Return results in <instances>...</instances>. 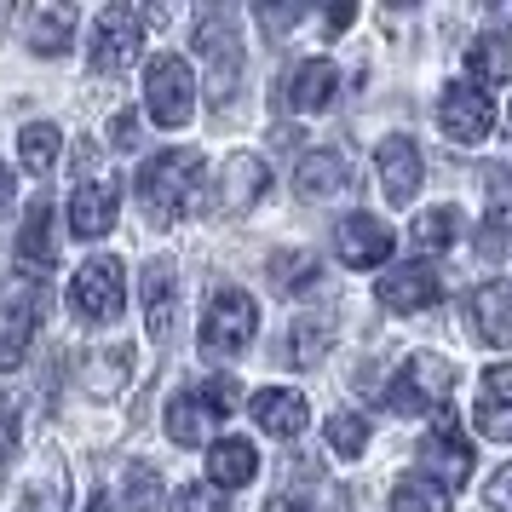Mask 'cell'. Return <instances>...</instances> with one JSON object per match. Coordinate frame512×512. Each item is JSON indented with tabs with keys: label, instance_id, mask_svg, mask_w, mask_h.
Returning <instances> with one entry per match:
<instances>
[{
	"label": "cell",
	"instance_id": "6da1fadb",
	"mask_svg": "<svg viewBox=\"0 0 512 512\" xmlns=\"http://www.w3.org/2000/svg\"><path fill=\"white\" fill-rule=\"evenodd\" d=\"M196 179H202V156H196V150H162V156H150L144 173H139V208H144V219H150L156 231L173 225V219L190 208Z\"/></svg>",
	"mask_w": 512,
	"mask_h": 512
},
{
	"label": "cell",
	"instance_id": "7a4b0ae2",
	"mask_svg": "<svg viewBox=\"0 0 512 512\" xmlns=\"http://www.w3.org/2000/svg\"><path fill=\"white\" fill-rule=\"evenodd\" d=\"M254 328H259V305L254 294H242V288H219L202 311V334H196V346L208 363H231L242 351L254 346Z\"/></svg>",
	"mask_w": 512,
	"mask_h": 512
},
{
	"label": "cell",
	"instance_id": "3957f363",
	"mask_svg": "<svg viewBox=\"0 0 512 512\" xmlns=\"http://www.w3.org/2000/svg\"><path fill=\"white\" fill-rule=\"evenodd\" d=\"M47 311L41 277H6L0 282V369H18L35 346V328Z\"/></svg>",
	"mask_w": 512,
	"mask_h": 512
},
{
	"label": "cell",
	"instance_id": "277c9868",
	"mask_svg": "<svg viewBox=\"0 0 512 512\" xmlns=\"http://www.w3.org/2000/svg\"><path fill=\"white\" fill-rule=\"evenodd\" d=\"M236 403V386L231 380H208V386H196V392H179L173 403H167V438L185 443V449H196V443H219V426H225V415H231Z\"/></svg>",
	"mask_w": 512,
	"mask_h": 512
},
{
	"label": "cell",
	"instance_id": "5b68a950",
	"mask_svg": "<svg viewBox=\"0 0 512 512\" xmlns=\"http://www.w3.org/2000/svg\"><path fill=\"white\" fill-rule=\"evenodd\" d=\"M121 305H127V271H121V259L98 254V259H87V265L70 277V311H75V323H87V328L116 323Z\"/></svg>",
	"mask_w": 512,
	"mask_h": 512
},
{
	"label": "cell",
	"instance_id": "8992f818",
	"mask_svg": "<svg viewBox=\"0 0 512 512\" xmlns=\"http://www.w3.org/2000/svg\"><path fill=\"white\" fill-rule=\"evenodd\" d=\"M449 397H455V369H449L443 357H432V351H415V357L397 369L386 403H392L397 415H432V409L443 415Z\"/></svg>",
	"mask_w": 512,
	"mask_h": 512
},
{
	"label": "cell",
	"instance_id": "52a82bcc",
	"mask_svg": "<svg viewBox=\"0 0 512 512\" xmlns=\"http://www.w3.org/2000/svg\"><path fill=\"white\" fill-rule=\"evenodd\" d=\"M144 104H150V121L156 127H185L196 116V75H190L185 58H150V70H144Z\"/></svg>",
	"mask_w": 512,
	"mask_h": 512
},
{
	"label": "cell",
	"instance_id": "ba28073f",
	"mask_svg": "<svg viewBox=\"0 0 512 512\" xmlns=\"http://www.w3.org/2000/svg\"><path fill=\"white\" fill-rule=\"evenodd\" d=\"M139 47H144V18L139 12H133V6H104L98 24H93V35H87V58H93V70L98 75L133 70Z\"/></svg>",
	"mask_w": 512,
	"mask_h": 512
},
{
	"label": "cell",
	"instance_id": "9c48e42d",
	"mask_svg": "<svg viewBox=\"0 0 512 512\" xmlns=\"http://www.w3.org/2000/svg\"><path fill=\"white\" fill-rule=\"evenodd\" d=\"M196 47H202V58H208L213 70V104H225L236 87V75H242V35H236V12H202V24H196Z\"/></svg>",
	"mask_w": 512,
	"mask_h": 512
},
{
	"label": "cell",
	"instance_id": "30bf717a",
	"mask_svg": "<svg viewBox=\"0 0 512 512\" xmlns=\"http://www.w3.org/2000/svg\"><path fill=\"white\" fill-rule=\"evenodd\" d=\"M438 127L449 133V144L489 139V127H495V98H489L478 81H455L438 104Z\"/></svg>",
	"mask_w": 512,
	"mask_h": 512
},
{
	"label": "cell",
	"instance_id": "8fae6325",
	"mask_svg": "<svg viewBox=\"0 0 512 512\" xmlns=\"http://www.w3.org/2000/svg\"><path fill=\"white\" fill-rule=\"evenodd\" d=\"M420 461H426V472H438V484L449 489H461L466 478H472V443H466V432H461V420L455 415H438L432 426H426V438H420Z\"/></svg>",
	"mask_w": 512,
	"mask_h": 512
},
{
	"label": "cell",
	"instance_id": "7c38bea8",
	"mask_svg": "<svg viewBox=\"0 0 512 512\" xmlns=\"http://www.w3.org/2000/svg\"><path fill=\"white\" fill-rule=\"evenodd\" d=\"M334 254H340V265H351V271L386 265V259H392V231H386L374 213H346V219L334 225Z\"/></svg>",
	"mask_w": 512,
	"mask_h": 512
},
{
	"label": "cell",
	"instance_id": "4fadbf2b",
	"mask_svg": "<svg viewBox=\"0 0 512 512\" xmlns=\"http://www.w3.org/2000/svg\"><path fill=\"white\" fill-rule=\"evenodd\" d=\"M374 167H380V190H386V202H392V208H409V196H415L420 179H426V162H420L415 139H403V133L380 139Z\"/></svg>",
	"mask_w": 512,
	"mask_h": 512
},
{
	"label": "cell",
	"instance_id": "5bb4252c",
	"mask_svg": "<svg viewBox=\"0 0 512 512\" xmlns=\"http://www.w3.org/2000/svg\"><path fill=\"white\" fill-rule=\"evenodd\" d=\"M116 213H121V190L116 179H81L70 196V231L81 236V242H98V236L116 231Z\"/></svg>",
	"mask_w": 512,
	"mask_h": 512
},
{
	"label": "cell",
	"instance_id": "9a60e30c",
	"mask_svg": "<svg viewBox=\"0 0 512 512\" xmlns=\"http://www.w3.org/2000/svg\"><path fill=\"white\" fill-rule=\"evenodd\" d=\"M443 300V277L432 271V265H397V271H386L380 277V305L386 311H432V305Z\"/></svg>",
	"mask_w": 512,
	"mask_h": 512
},
{
	"label": "cell",
	"instance_id": "2e32d148",
	"mask_svg": "<svg viewBox=\"0 0 512 512\" xmlns=\"http://www.w3.org/2000/svg\"><path fill=\"white\" fill-rule=\"evenodd\" d=\"M139 300H144V323H150V334H156V340H167V334H173V323H179V271H173L167 259L144 265Z\"/></svg>",
	"mask_w": 512,
	"mask_h": 512
},
{
	"label": "cell",
	"instance_id": "e0dca14e",
	"mask_svg": "<svg viewBox=\"0 0 512 512\" xmlns=\"http://www.w3.org/2000/svg\"><path fill=\"white\" fill-rule=\"evenodd\" d=\"M254 420L259 432H271V438H300L305 420H311V409H305L300 392H288V386H265V392H254Z\"/></svg>",
	"mask_w": 512,
	"mask_h": 512
},
{
	"label": "cell",
	"instance_id": "ac0fdd59",
	"mask_svg": "<svg viewBox=\"0 0 512 512\" xmlns=\"http://www.w3.org/2000/svg\"><path fill=\"white\" fill-rule=\"evenodd\" d=\"M351 185V162L340 150H317V156H305L300 173H294V190H300L305 202H328V196H340Z\"/></svg>",
	"mask_w": 512,
	"mask_h": 512
},
{
	"label": "cell",
	"instance_id": "d6986e66",
	"mask_svg": "<svg viewBox=\"0 0 512 512\" xmlns=\"http://www.w3.org/2000/svg\"><path fill=\"white\" fill-rule=\"evenodd\" d=\"M472 323H478V340L512 346V282H484L472 294Z\"/></svg>",
	"mask_w": 512,
	"mask_h": 512
},
{
	"label": "cell",
	"instance_id": "ffe728a7",
	"mask_svg": "<svg viewBox=\"0 0 512 512\" xmlns=\"http://www.w3.org/2000/svg\"><path fill=\"white\" fill-rule=\"evenodd\" d=\"M254 472H259V455H254V443L248 438H219L208 449L213 489H242V484H254Z\"/></svg>",
	"mask_w": 512,
	"mask_h": 512
},
{
	"label": "cell",
	"instance_id": "44dd1931",
	"mask_svg": "<svg viewBox=\"0 0 512 512\" xmlns=\"http://www.w3.org/2000/svg\"><path fill=\"white\" fill-rule=\"evenodd\" d=\"M18 259H24L29 271H52V259H58V242H52V202L47 196L29 202L24 231H18Z\"/></svg>",
	"mask_w": 512,
	"mask_h": 512
},
{
	"label": "cell",
	"instance_id": "7402d4cb",
	"mask_svg": "<svg viewBox=\"0 0 512 512\" xmlns=\"http://www.w3.org/2000/svg\"><path fill=\"white\" fill-rule=\"evenodd\" d=\"M334 87H340L334 64H328V58H311V64H300L294 81H288V104H294L300 116H317V110L334 104Z\"/></svg>",
	"mask_w": 512,
	"mask_h": 512
},
{
	"label": "cell",
	"instance_id": "603a6c76",
	"mask_svg": "<svg viewBox=\"0 0 512 512\" xmlns=\"http://www.w3.org/2000/svg\"><path fill=\"white\" fill-rule=\"evenodd\" d=\"M265 185H271V167L259 156H231L225 162V213H248L265 196Z\"/></svg>",
	"mask_w": 512,
	"mask_h": 512
},
{
	"label": "cell",
	"instance_id": "cb8c5ba5",
	"mask_svg": "<svg viewBox=\"0 0 512 512\" xmlns=\"http://www.w3.org/2000/svg\"><path fill=\"white\" fill-rule=\"evenodd\" d=\"M75 24H81V12L75 6H41L35 18H29V47L58 58V52L75 47Z\"/></svg>",
	"mask_w": 512,
	"mask_h": 512
},
{
	"label": "cell",
	"instance_id": "d4e9b609",
	"mask_svg": "<svg viewBox=\"0 0 512 512\" xmlns=\"http://www.w3.org/2000/svg\"><path fill=\"white\" fill-rule=\"evenodd\" d=\"M392 512H449V489L426 472H409L392 484Z\"/></svg>",
	"mask_w": 512,
	"mask_h": 512
},
{
	"label": "cell",
	"instance_id": "484cf974",
	"mask_svg": "<svg viewBox=\"0 0 512 512\" xmlns=\"http://www.w3.org/2000/svg\"><path fill=\"white\" fill-rule=\"evenodd\" d=\"M58 144H64V133H58L52 121H29L24 133H18V162H24L29 173H52V167H58Z\"/></svg>",
	"mask_w": 512,
	"mask_h": 512
},
{
	"label": "cell",
	"instance_id": "4316f807",
	"mask_svg": "<svg viewBox=\"0 0 512 512\" xmlns=\"http://www.w3.org/2000/svg\"><path fill=\"white\" fill-rule=\"evenodd\" d=\"M162 507V472L150 461H133L121 472V512H156Z\"/></svg>",
	"mask_w": 512,
	"mask_h": 512
},
{
	"label": "cell",
	"instance_id": "83f0119b",
	"mask_svg": "<svg viewBox=\"0 0 512 512\" xmlns=\"http://www.w3.org/2000/svg\"><path fill=\"white\" fill-rule=\"evenodd\" d=\"M409 236H415V248H426V254H443V248H455V236H461V213L426 208L415 225H409Z\"/></svg>",
	"mask_w": 512,
	"mask_h": 512
},
{
	"label": "cell",
	"instance_id": "f1b7e54d",
	"mask_svg": "<svg viewBox=\"0 0 512 512\" xmlns=\"http://www.w3.org/2000/svg\"><path fill=\"white\" fill-rule=\"evenodd\" d=\"M466 64L478 75V87H484V81H512V47L495 41V35H478V41L466 47Z\"/></svg>",
	"mask_w": 512,
	"mask_h": 512
},
{
	"label": "cell",
	"instance_id": "f546056e",
	"mask_svg": "<svg viewBox=\"0 0 512 512\" xmlns=\"http://www.w3.org/2000/svg\"><path fill=\"white\" fill-rule=\"evenodd\" d=\"M369 443V420L363 415H328V449L334 455H363Z\"/></svg>",
	"mask_w": 512,
	"mask_h": 512
},
{
	"label": "cell",
	"instance_id": "4dcf8cb0",
	"mask_svg": "<svg viewBox=\"0 0 512 512\" xmlns=\"http://www.w3.org/2000/svg\"><path fill=\"white\" fill-rule=\"evenodd\" d=\"M323 351H328V328L323 323H294V351H288L294 369H311Z\"/></svg>",
	"mask_w": 512,
	"mask_h": 512
},
{
	"label": "cell",
	"instance_id": "1f68e13d",
	"mask_svg": "<svg viewBox=\"0 0 512 512\" xmlns=\"http://www.w3.org/2000/svg\"><path fill=\"white\" fill-rule=\"evenodd\" d=\"M478 403H484V409H512V363H495V369H484Z\"/></svg>",
	"mask_w": 512,
	"mask_h": 512
},
{
	"label": "cell",
	"instance_id": "d6a6232c",
	"mask_svg": "<svg viewBox=\"0 0 512 512\" xmlns=\"http://www.w3.org/2000/svg\"><path fill=\"white\" fill-rule=\"evenodd\" d=\"M271 271H288V277H282V288H305L311 277H323L317 254H277V259H271Z\"/></svg>",
	"mask_w": 512,
	"mask_h": 512
},
{
	"label": "cell",
	"instance_id": "836d02e7",
	"mask_svg": "<svg viewBox=\"0 0 512 512\" xmlns=\"http://www.w3.org/2000/svg\"><path fill=\"white\" fill-rule=\"evenodd\" d=\"M173 512H231V501H225V489H213V484H190V489H179V507Z\"/></svg>",
	"mask_w": 512,
	"mask_h": 512
},
{
	"label": "cell",
	"instance_id": "e575fe53",
	"mask_svg": "<svg viewBox=\"0 0 512 512\" xmlns=\"http://www.w3.org/2000/svg\"><path fill=\"white\" fill-rule=\"evenodd\" d=\"M472 426L484 432V438H495V443H512V409H472Z\"/></svg>",
	"mask_w": 512,
	"mask_h": 512
},
{
	"label": "cell",
	"instance_id": "d590c367",
	"mask_svg": "<svg viewBox=\"0 0 512 512\" xmlns=\"http://www.w3.org/2000/svg\"><path fill=\"white\" fill-rule=\"evenodd\" d=\"M127 363H133V351H127V346L104 351V357H98V363H93V369H104V374H98V380H93V392H116V386H121V374H116V369H127Z\"/></svg>",
	"mask_w": 512,
	"mask_h": 512
},
{
	"label": "cell",
	"instance_id": "8d00e7d4",
	"mask_svg": "<svg viewBox=\"0 0 512 512\" xmlns=\"http://www.w3.org/2000/svg\"><path fill=\"white\" fill-rule=\"evenodd\" d=\"M18 455V409H12V397H0V461H12Z\"/></svg>",
	"mask_w": 512,
	"mask_h": 512
},
{
	"label": "cell",
	"instance_id": "74e56055",
	"mask_svg": "<svg viewBox=\"0 0 512 512\" xmlns=\"http://www.w3.org/2000/svg\"><path fill=\"white\" fill-rule=\"evenodd\" d=\"M507 231H512V213H489V225H484V254H507Z\"/></svg>",
	"mask_w": 512,
	"mask_h": 512
},
{
	"label": "cell",
	"instance_id": "f35d334b",
	"mask_svg": "<svg viewBox=\"0 0 512 512\" xmlns=\"http://www.w3.org/2000/svg\"><path fill=\"white\" fill-rule=\"evenodd\" d=\"M133 139H139V116H127V110H121V116L110 121V144H116V150H127Z\"/></svg>",
	"mask_w": 512,
	"mask_h": 512
},
{
	"label": "cell",
	"instance_id": "ab89813d",
	"mask_svg": "<svg viewBox=\"0 0 512 512\" xmlns=\"http://www.w3.org/2000/svg\"><path fill=\"white\" fill-rule=\"evenodd\" d=\"M489 507H495V512H512V466H501V478L489 484Z\"/></svg>",
	"mask_w": 512,
	"mask_h": 512
},
{
	"label": "cell",
	"instance_id": "60d3db41",
	"mask_svg": "<svg viewBox=\"0 0 512 512\" xmlns=\"http://www.w3.org/2000/svg\"><path fill=\"white\" fill-rule=\"evenodd\" d=\"M351 18H357V12H351V6H334V12H328V29H346Z\"/></svg>",
	"mask_w": 512,
	"mask_h": 512
},
{
	"label": "cell",
	"instance_id": "b9f144b4",
	"mask_svg": "<svg viewBox=\"0 0 512 512\" xmlns=\"http://www.w3.org/2000/svg\"><path fill=\"white\" fill-rule=\"evenodd\" d=\"M12 208V173H6V167H0V213Z\"/></svg>",
	"mask_w": 512,
	"mask_h": 512
},
{
	"label": "cell",
	"instance_id": "7bdbcfd3",
	"mask_svg": "<svg viewBox=\"0 0 512 512\" xmlns=\"http://www.w3.org/2000/svg\"><path fill=\"white\" fill-rule=\"evenodd\" d=\"M87 512H121V507L110 501V495H93V501H87Z\"/></svg>",
	"mask_w": 512,
	"mask_h": 512
},
{
	"label": "cell",
	"instance_id": "ee69618b",
	"mask_svg": "<svg viewBox=\"0 0 512 512\" xmlns=\"http://www.w3.org/2000/svg\"><path fill=\"white\" fill-rule=\"evenodd\" d=\"M489 24H512V6H507V12H501V6H495V12H489Z\"/></svg>",
	"mask_w": 512,
	"mask_h": 512
},
{
	"label": "cell",
	"instance_id": "f6af8a7d",
	"mask_svg": "<svg viewBox=\"0 0 512 512\" xmlns=\"http://www.w3.org/2000/svg\"><path fill=\"white\" fill-rule=\"evenodd\" d=\"M507 121H512V116H507Z\"/></svg>",
	"mask_w": 512,
	"mask_h": 512
}]
</instances>
